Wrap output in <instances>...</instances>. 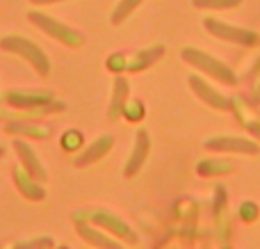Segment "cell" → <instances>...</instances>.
I'll use <instances>...</instances> for the list:
<instances>
[{
    "label": "cell",
    "instance_id": "cell-1",
    "mask_svg": "<svg viewBox=\"0 0 260 249\" xmlns=\"http://www.w3.org/2000/svg\"><path fill=\"white\" fill-rule=\"evenodd\" d=\"M0 48H3L5 53H14V55H18V57H23L39 76H48L50 73L48 55L44 53V48H39V46H37L32 39H27V37L5 35L3 39H0Z\"/></svg>",
    "mask_w": 260,
    "mask_h": 249
},
{
    "label": "cell",
    "instance_id": "cell-2",
    "mask_svg": "<svg viewBox=\"0 0 260 249\" xmlns=\"http://www.w3.org/2000/svg\"><path fill=\"white\" fill-rule=\"evenodd\" d=\"M180 57H183V62H187L189 67L199 69L201 73H206V76H210L212 80H219L224 82V85H238V76H235V71L229 67L226 62H221V59L212 57V55L203 53V50L199 48H183L180 50Z\"/></svg>",
    "mask_w": 260,
    "mask_h": 249
},
{
    "label": "cell",
    "instance_id": "cell-3",
    "mask_svg": "<svg viewBox=\"0 0 260 249\" xmlns=\"http://www.w3.org/2000/svg\"><path fill=\"white\" fill-rule=\"evenodd\" d=\"M27 21L39 27L41 32H46L48 37H53L55 41L69 46V48H80V46L85 44V35H82V32H78L76 27H71V25H64L62 21H57V18L48 16V14H44V12H37V9L27 12Z\"/></svg>",
    "mask_w": 260,
    "mask_h": 249
},
{
    "label": "cell",
    "instance_id": "cell-4",
    "mask_svg": "<svg viewBox=\"0 0 260 249\" xmlns=\"http://www.w3.org/2000/svg\"><path fill=\"white\" fill-rule=\"evenodd\" d=\"M203 27H206L210 35L219 37V39L231 41V44L249 46V48H253V46H260V35H258V32L244 30V27L231 25V23L217 21V18H206V21H203Z\"/></svg>",
    "mask_w": 260,
    "mask_h": 249
},
{
    "label": "cell",
    "instance_id": "cell-5",
    "mask_svg": "<svg viewBox=\"0 0 260 249\" xmlns=\"http://www.w3.org/2000/svg\"><path fill=\"white\" fill-rule=\"evenodd\" d=\"M203 149L212 153H244V155H258L260 142L249 140L240 135H217L203 142Z\"/></svg>",
    "mask_w": 260,
    "mask_h": 249
},
{
    "label": "cell",
    "instance_id": "cell-6",
    "mask_svg": "<svg viewBox=\"0 0 260 249\" xmlns=\"http://www.w3.org/2000/svg\"><path fill=\"white\" fill-rule=\"evenodd\" d=\"M87 217L91 220L94 227L112 233V236H117L119 240L128 242V245H137L139 242V236L133 231V227L123 222L121 217H117L114 213H108V210H91V213H87Z\"/></svg>",
    "mask_w": 260,
    "mask_h": 249
},
{
    "label": "cell",
    "instance_id": "cell-7",
    "mask_svg": "<svg viewBox=\"0 0 260 249\" xmlns=\"http://www.w3.org/2000/svg\"><path fill=\"white\" fill-rule=\"evenodd\" d=\"M50 101H55V96H53V91H46V89H37V91L12 89L5 94V103L9 108L25 110V112H32L35 108H41V105L50 103Z\"/></svg>",
    "mask_w": 260,
    "mask_h": 249
},
{
    "label": "cell",
    "instance_id": "cell-8",
    "mask_svg": "<svg viewBox=\"0 0 260 249\" xmlns=\"http://www.w3.org/2000/svg\"><path fill=\"white\" fill-rule=\"evenodd\" d=\"M14 151H16L18 160H21V167L25 169L27 174H30L32 178H37L39 183H46V178H48V174H46V167L44 163L39 160V155L35 153V149H32L30 144H27L25 140H14Z\"/></svg>",
    "mask_w": 260,
    "mask_h": 249
},
{
    "label": "cell",
    "instance_id": "cell-9",
    "mask_svg": "<svg viewBox=\"0 0 260 249\" xmlns=\"http://www.w3.org/2000/svg\"><path fill=\"white\" fill-rule=\"evenodd\" d=\"M148 151H151V137H148L146 131H137L135 133V144H133V153H130L126 167H123V176L133 178L139 169L144 167L148 158Z\"/></svg>",
    "mask_w": 260,
    "mask_h": 249
},
{
    "label": "cell",
    "instance_id": "cell-10",
    "mask_svg": "<svg viewBox=\"0 0 260 249\" xmlns=\"http://www.w3.org/2000/svg\"><path fill=\"white\" fill-rule=\"evenodd\" d=\"M187 80H189V87H192V91L206 105H210V108H215V110H231V101L226 99L224 94H219L215 87L208 85V82L203 80L201 76H189Z\"/></svg>",
    "mask_w": 260,
    "mask_h": 249
},
{
    "label": "cell",
    "instance_id": "cell-11",
    "mask_svg": "<svg viewBox=\"0 0 260 249\" xmlns=\"http://www.w3.org/2000/svg\"><path fill=\"white\" fill-rule=\"evenodd\" d=\"M14 183H16V190L21 192L25 199H30V201H44L46 199L44 183H39L37 178H32L23 167L14 169Z\"/></svg>",
    "mask_w": 260,
    "mask_h": 249
},
{
    "label": "cell",
    "instance_id": "cell-12",
    "mask_svg": "<svg viewBox=\"0 0 260 249\" xmlns=\"http://www.w3.org/2000/svg\"><path fill=\"white\" fill-rule=\"evenodd\" d=\"M112 144H114V137L112 135L99 137V140L91 142V144L76 158V167H87V165H91V163H99L101 158H105V155L110 153Z\"/></svg>",
    "mask_w": 260,
    "mask_h": 249
},
{
    "label": "cell",
    "instance_id": "cell-13",
    "mask_svg": "<svg viewBox=\"0 0 260 249\" xmlns=\"http://www.w3.org/2000/svg\"><path fill=\"white\" fill-rule=\"evenodd\" d=\"M76 231H78V236H80L82 240L89 242V245L96 247V249H123L117 240H112L108 233H103L101 229H96V227H89V224H85V222H78Z\"/></svg>",
    "mask_w": 260,
    "mask_h": 249
},
{
    "label": "cell",
    "instance_id": "cell-14",
    "mask_svg": "<svg viewBox=\"0 0 260 249\" xmlns=\"http://www.w3.org/2000/svg\"><path fill=\"white\" fill-rule=\"evenodd\" d=\"M128 94H130V85L123 76H119L114 80L112 87V101H110V110H108V119L110 121H117L119 117L123 114V108L128 103Z\"/></svg>",
    "mask_w": 260,
    "mask_h": 249
},
{
    "label": "cell",
    "instance_id": "cell-15",
    "mask_svg": "<svg viewBox=\"0 0 260 249\" xmlns=\"http://www.w3.org/2000/svg\"><path fill=\"white\" fill-rule=\"evenodd\" d=\"M5 131L9 135H25V137H35V140H46L50 137L53 128L46 123H35V121H16V123H7Z\"/></svg>",
    "mask_w": 260,
    "mask_h": 249
},
{
    "label": "cell",
    "instance_id": "cell-16",
    "mask_svg": "<svg viewBox=\"0 0 260 249\" xmlns=\"http://www.w3.org/2000/svg\"><path fill=\"white\" fill-rule=\"evenodd\" d=\"M233 165L226 163V160H201L197 165L199 176H221V174H231Z\"/></svg>",
    "mask_w": 260,
    "mask_h": 249
},
{
    "label": "cell",
    "instance_id": "cell-17",
    "mask_svg": "<svg viewBox=\"0 0 260 249\" xmlns=\"http://www.w3.org/2000/svg\"><path fill=\"white\" fill-rule=\"evenodd\" d=\"M142 3H144V0H119L117 7H114V12H112V16H110L112 25H121V23L126 21V18H128L130 14H133Z\"/></svg>",
    "mask_w": 260,
    "mask_h": 249
},
{
    "label": "cell",
    "instance_id": "cell-18",
    "mask_svg": "<svg viewBox=\"0 0 260 249\" xmlns=\"http://www.w3.org/2000/svg\"><path fill=\"white\" fill-rule=\"evenodd\" d=\"M165 55V48L162 46H155V48H148V50H144V53H139L137 55V64H133V71H139V69H146V67H151L153 62H155L157 57H162Z\"/></svg>",
    "mask_w": 260,
    "mask_h": 249
},
{
    "label": "cell",
    "instance_id": "cell-19",
    "mask_svg": "<svg viewBox=\"0 0 260 249\" xmlns=\"http://www.w3.org/2000/svg\"><path fill=\"white\" fill-rule=\"evenodd\" d=\"M242 0H192L197 9H233L240 7Z\"/></svg>",
    "mask_w": 260,
    "mask_h": 249
},
{
    "label": "cell",
    "instance_id": "cell-20",
    "mask_svg": "<svg viewBox=\"0 0 260 249\" xmlns=\"http://www.w3.org/2000/svg\"><path fill=\"white\" fill-rule=\"evenodd\" d=\"M53 238H35V240H25V242H18L14 245V249H53Z\"/></svg>",
    "mask_w": 260,
    "mask_h": 249
},
{
    "label": "cell",
    "instance_id": "cell-21",
    "mask_svg": "<svg viewBox=\"0 0 260 249\" xmlns=\"http://www.w3.org/2000/svg\"><path fill=\"white\" fill-rule=\"evenodd\" d=\"M123 114H126L130 121H139L144 117V105L139 101H128L126 108H123Z\"/></svg>",
    "mask_w": 260,
    "mask_h": 249
},
{
    "label": "cell",
    "instance_id": "cell-22",
    "mask_svg": "<svg viewBox=\"0 0 260 249\" xmlns=\"http://www.w3.org/2000/svg\"><path fill=\"white\" fill-rule=\"evenodd\" d=\"M258 206L253 204V201H244L242 206H240V217L244 220V222H256L258 220Z\"/></svg>",
    "mask_w": 260,
    "mask_h": 249
},
{
    "label": "cell",
    "instance_id": "cell-23",
    "mask_svg": "<svg viewBox=\"0 0 260 249\" xmlns=\"http://www.w3.org/2000/svg\"><path fill=\"white\" fill-rule=\"evenodd\" d=\"M80 144H82V135L78 131H69L67 135H64V140H62V146L64 149H69V151L78 149Z\"/></svg>",
    "mask_w": 260,
    "mask_h": 249
},
{
    "label": "cell",
    "instance_id": "cell-24",
    "mask_svg": "<svg viewBox=\"0 0 260 249\" xmlns=\"http://www.w3.org/2000/svg\"><path fill=\"white\" fill-rule=\"evenodd\" d=\"M244 128L249 131V135L256 137V142H260V121H247L244 123Z\"/></svg>",
    "mask_w": 260,
    "mask_h": 249
},
{
    "label": "cell",
    "instance_id": "cell-25",
    "mask_svg": "<svg viewBox=\"0 0 260 249\" xmlns=\"http://www.w3.org/2000/svg\"><path fill=\"white\" fill-rule=\"evenodd\" d=\"M32 5H37V7H41V5H55V3H67V0H30Z\"/></svg>",
    "mask_w": 260,
    "mask_h": 249
},
{
    "label": "cell",
    "instance_id": "cell-26",
    "mask_svg": "<svg viewBox=\"0 0 260 249\" xmlns=\"http://www.w3.org/2000/svg\"><path fill=\"white\" fill-rule=\"evenodd\" d=\"M3 155H5V146H0V158H3Z\"/></svg>",
    "mask_w": 260,
    "mask_h": 249
},
{
    "label": "cell",
    "instance_id": "cell-27",
    "mask_svg": "<svg viewBox=\"0 0 260 249\" xmlns=\"http://www.w3.org/2000/svg\"><path fill=\"white\" fill-rule=\"evenodd\" d=\"M3 249H14V247H12V245H5V247H3Z\"/></svg>",
    "mask_w": 260,
    "mask_h": 249
},
{
    "label": "cell",
    "instance_id": "cell-28",
    "mask_svg": "<svg viewBox=\"0 0 260 249\" xmlns=\"http://www.w3.org/2000/svg\"><path fill=\"white\" fill-rule=\"evenodd\" d=\"M221 249H233V247H229V245H224V247H221Z\"/></svg>",
    "mask_w": 260,
    "mask_h": 249
}]
</instances>
